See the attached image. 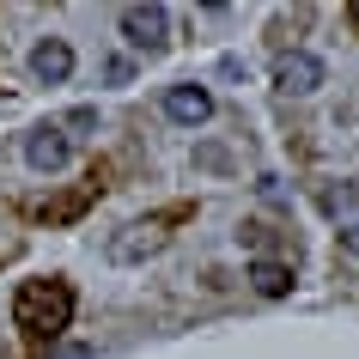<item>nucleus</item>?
Here are the masks:
<instances>
[{
    "label": "nucleus",
    "instance_id": "obj_7",
    "mask_svg": "<svg viewBox=\"0 0 359 359\" xmlns=\"http://www.w3.org/2000/svg\"><path fill=\"white\" fill-rule=\"evenodd\" d=\"M25 158H31V170H61L67 158H74V140L61 128H37L31 140H25Z\"/></svg>",
    "mask_w": 359,
    "mask_h": 359
},
{
    "label": "nucleus",
    "instance_id": "obj_9",
    "mask_svg": "<svg viewBox=\"0 0 359 359\" xmlns=\"http://www.w3.org/2000/svg\"><path fill=\"white\" fill-rule=\"evenodd\" d=\"M195 165H201V170H226L231 152H226V147H201V152H195Z\"/></svg>",
    "mask_w": 359,
    "mask_h": 359
},
{
    "label": "nucleus",
    "instance_id": "obj_5",
    "mask_svg": "<svg viewBox=\"0 0 359 359\" xmlns=\"http://www.w3.org/2000/svg\"><path fill=\"white\" fill-rule=\"evenodd\" d=\"M165 116L177 122V128H201V122L213 116V92H208V86H195V79H189V86H170V92H165Z\"/></svg>",
    "mask_w": 359,
    "mask_h": 359
},
{
    "label": "nucleus",
    "instance_id": "obj_1",
    "mask_svg": "<svg viewBox=\"0 0 359 359\" xmlns=\"http://www.w3.org/2000/svg\"><path fill=\"white\" fill-rule=\"evenodd\" d=\"M13 323H19L25 335H43V341H55L67 323H74V286L67 280H25L19 286V299H13Z\"/></svg>",
    "mask_w": 359,
    "mask_h": 359
},
{
    "label": "nucleus",
    "instance_id": "obj_11",
    "mask_svg": "<svg viewBox=\"0 0 359 359\" xmlns=\"http://www.w3.org/2000/svg\"><path fill=\"white\" fill-rule=\"evenodd\" d=\"M92 122H97V110H92V104H79V110H67V128H92Z\"/></svg>",
    "mask_w": 359,
    "mask_h": 359
},
{
    "label": "nucleus",
    "instance_id": "obj_10",
    "mask_svg": "<svg viewBox=\"0 0 359 359\" xmlns=\"http://www.w3.org/2000/svg\"><path fill=\"white\" fill-rule=\"evenodd\" d=\"M323 208H329V213H341V208H359V189H329V195H323Z\"/></svg>",
    "mask_w": 359,
    "mask_h": 359
},
{
    "label": "nucleus",
    "instance_id": "obj_12",
    "mask_svg": "<svg viewBox=\"0 0 359 359\" xmlns=\"http://www.w3.org/2000/svg\"><path fill=\"white\" fill-rule=\"evenodd\" d=\"M238 244H250V250H262V244H268V226H244V231H238Z\"/></svg>",
    "mask_w": 359,
    "mask_h": 359
},
{
    "label": "nucleus",
    "instance_id": "obj_4",
    "mask_svg": "<svg viewBox=\"0 0 359 359\" xmlns=\"http://www.w3.org/2000/svg\"><path fill=\"white\" fill-rule=\"evenodd\" d=\"M274 86L292 97L317 92V86H329V67H323V55H311V49H292V55H280V67H274Z\"/></svg>",
    "mask_w": 359,
    "mask_h": 359
},
{
    "label": "nucleus",
    "instance_id": "obj_3",
    "mask_svg": "<svg viewBox=\"0 0 359 359\" xmlns=\"http://www.w3.org/2000/svg\"><path fill=\"white\" fill-rule=\"evenodd\" d=\"M158 250H165V226H158V219H134V226H122L110 244H104V256H110V262H147Z\"/></svg>",
    "mask_w": 359,
    "mask_h": 359
},
{
    "label": "nucleus",
    "instance_id": "obj_6",
    "mask_svg": "<svg viewBox=\"0 0 359 359\" xmlns=\"http://www.w3.org/2000/svg\"><path fill=\"white\" fill-rule=\"evenodd\" d=\"M31 74H37L43 86L74 79V49H67V37H43L37 49H31Z\"/></svg>",
    "mask_w": 359,
    "mask_h": 359
},
{
    "label": "nucleus",
    "instance_id": "obj_8",
    "mask_svg": "<svg viewBox=\"0 0 359 359\" xmlns=\"http://www.w3.org/2000/svg\"><path fill=\"white\" fill-rule=\"evenodd\" d=\"M250 286H256L262 299H286V292H292V262H280V256H256V262H250Z\"/></svg>",
    "mask_w": 359,
    "mask_h": 359
},
{
    "label": "nucleus",
    "instance_id": "obj_13",
    "mask_svg": "<svg viewBox=\"0 0 359 359\" xmlns=\"http://www.w3.org/2000/svg\"><path fill=\"white\" fill-rule=\"evenodd\" d=\"M341 250H347V256H359V226H347V231H341Z\"/></svg>",
    "mask_w": 359,
    "mask_h": 359
},
{
    "label": "nucleus",
    "instance_id": "obj_2",
    "mask_svg": "<svg viewBox=\"0 0 359 359\" xmlns=\"http://www.w3.org/2000/svg\"><path fill=\"white\" fill-rule=\"evenodd\" d=\"M122 37H128V49H140V55H158L170 43V13L165 6H128V13H122Z\"/></svg>",
    "mask_w": 359,
    "mask_h": 359
},
{
    "label": "nucleus",
    "instance_id": "obj_14",
    "mask_svg": "<svg viewBox=\"0 0 359 359\" xmlns=\"http://www.w3.org/2000/svg\"><path fill=\"white\" fill-rule=\"evenodd\" d=\"M347 19H353V31H359V0H353V13H347Z\"/></svg>",
    "mask_w": 359,
    "mask_h": 359
}]
</instances>
